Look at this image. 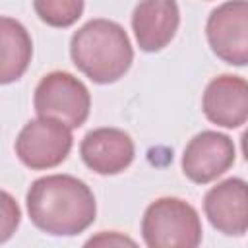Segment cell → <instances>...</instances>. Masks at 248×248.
Here are the masks:
<instances>
[{
	"mask_svg": "<svg viewBox=\"0 0 248 248\" xmlns=\"http://www.w3.org/2000/svg\"><path fill=\"white\" fill-rule=\"evenodd\" d=\"M25 205L31 223L52 236H76L97 217L91 188L72 174H46L33 180Z\"/></svg>",
	"mask_w": 248,
	"mask_h": 248,
	"instance_id": "1",
	"label": "cell"
},
{
	"mask_svg": "<svg viewBox=\"0 0 248 248\" xmlns=\"http://www.w3.org/2000/svg\"><path fill=\"white\" fill-rule=\"evenodd\" d=\"M74 66L93 83H114L130 70L134 48L124 27L112 19L97 17L83 23L70 41Z\"/></svg>",
	"mask_w": 248,
	"mask_h": 248,
	"instance_id": "2",
	"label": "cell"
},
{
	"mask_svg": "<svg viewBox=\"0 0 248 248\" xmlns=\"http://www.w3.org/2000/svg\"><path fill=\"white\" fill-rule=\"evenodd\" d=\"M202 232L196 207L180 198H159L141 217V236L149 248H196Z\"/></svg>",
	"mask_w": 248,
	"mask_h": 248,
	"instance_id": "3",
	"label": "cell"
},
{
	"mask_svg": "<svg viewBox=\"0 0 248 248\" xmlns=\"http://www.w3.org/2000/svg\"><path fill=\"white\" fill-rule=\"evenodd\" d=\"M72 145L74 136L68 124L50 116H37L19 130L14 149L27 169L46 170L64 163Z\"/></svg>",
	"mask_w": 248,
	"mask_h": 248,
	"instance_id": "4",
	"label": "cell"
},
{
	"mask_svg": "<svg viewBox=\"0 0 248 248\" xmlns=\"http://www.w3.org/2000/svg\"><path fill=\"white\" fill-rule=\"evenodd\" d=\"M33 107L39 116L56 118L70 128L85 124L91 110V95L81 79L70 72H50L35 87Z\"/></svg>",
	"mask_w": 248,
	"mask_h": 248,
	"instance_id": "5",
	"label": "cell"
},
{
	"mask_svg": "<svg viewBox=\"0 0 248 248\" xmlns=\"http://www.w3.org/2000/svg\"><path fill=\"white\" fill-rule=\"evenodd\" d=\"M213 54L231 66H248V0H227L205 23Z\"/></svg>",
	"mask_w": 248,
	"mask_h": 248,
	"instance_id": "6",
	"label": "cell"
},
{
	"mask_svg": "<svg viewBox=\"0 0 248 248\" xmlns=\"http://www.w3.org/2000/svg\"><path fill=\"white\" fill-rule=\"evenodd\" d=\"M234 143L227 134L203 130L186 143L182 153V172L196 184H209L223 176L234 165Z\"/></svg>",
	"mask_w": 248,
	"mask_h": 248,
	"instance_id": "7",
	"label": "cell"
},
{
	"mask_svg": "<svg viewBox=\"0 0 248 248\" xmlns=\"http://www.w3.org/2000/svg\"><path fill=\"white\" fill-rule=\"evenodd\" d=\"M203 213L217 232L227 236L248 232V182L227 178L211 186L203 196Z\"/></svg>",
	"mask_w": 248,
	"mask_h": 248,
	"instance_id": "8",
	"label": "cell"
},
{
	"mask_svg": "<svg viewBox=\"0 0 248 248\" xmlns=\"http://www.w3.org/2000/svg\"><path fill=\"white\" fill-rule=\"evenodd\" d=\"M79 155L83 163L97 174L112 176L124 172L136 155L130 134L120 128H95L85 134L79 143Z\"/></svg>",
	"mask_w": 248,
	"mask_h": 248,
	"instance_id": "9",
	"label": "cell"
},
{
	"mask_svg": "<svg viewBox=\"0 0 248 248\" xmlns=\"http://www.w3.org/2000/svg\"><path fill=\"white\" fill-rule=\"evenodd\" d=\"M205 118L221 128H238L248 120V79L234 74L213 78L202 97Z\"/></svg>",
	"mask_w": 248,
	"mask_h": 248,
	"instance_id": "10",
	"label": "cell"
},
{
	"mask_svg": "<svg viewBox=\"0 0 248 248\" xmlns=\"http://www.w3.org/2000/svg\"><path fill=\"white\" fill-rule=\"evenodd\" d=\"M180 10L176 0H140L132 14V29L143 52L163 50L176 35Z\"/></svg>",
	"mask_w": 248,
	"mask_h": 248,
	"instance_id": "11",
	"label": "cell"
},
{
	"mask_svg": "<svg viewBox=\"0 0 248 248\" xmlns=\"http://www.w3.org/2000/svg\"><path fill=\"white\" fill-rule=\"evenodd\" d=\"M0 37H2L0 81L8 85L12 81H17L29 68L33 56V43L27 29L10 16H2L0 19Z\"/></svg>",
	"mask_w": 248,
	"mask_h": 248,
	"instance_id": "12",
	"label": "cell"
},
{
	"mask_svg": "<svg viewBox=\"0 0 248 248\" xmlns=\"http://www.w3.org/2000/svg\"><path fill=\"white\" fill-rule=\"evenodd\" d=\"M85 8V0H33V10L39 19L50 27L74 25Z\"/></svg>",
	"mask_w": 248,
	"mask_h": 248,
	"instance_id": "13",
	"label": "cell"
},
{
	"mask_svg": "<svg viewBox=\"0 0 248 248\" xmlns=\"http://www.w3.org/2000/svg\"><path fill=\"white\" fill-rule=\"evenodd\" d=\"M2 234H0V242H6L12 232L17 229L19 225V207L17 203L14 202V198L8 194V192H2Z\"/></svg>",
	"mask_w": 248,
	"mask_h": 248,
	"instance_id": "14",
	"label": "cell"
},
{
	"mask_svg": "<svg viewBox=\"0 0 248 248\" xmlns=\"http://www.w3.org/2000/svg\"><path fill=\"white\" fill-rule=\"evenodd\" d=\"M87 246H124V244H130V246H136V242L128 236H122L120 232L116 231H103L99 232L97 236H91L87 242Z\"/></svg>",
	"mask_w": 248,
	"mask_h": 248,
	"instance_id": "15",
	"label": "cell"
},
{
	"mask_svg": "<svg viewBox=\"0 0 248 248\" xmlns=\"http://www.w3.org/2000/svg\"><path fill=\"white\" fill-rule=\"evenodd\" d=\"M240 147H242V155H244V159H246V163H248V128L242 132V136H240Z\"/></svg>",
	"mask_w": 248,
	"mask_h": 248,
	"instance_id": "16",
	"label": "cell"
}]
</instances>
